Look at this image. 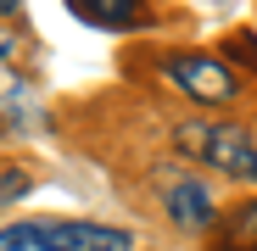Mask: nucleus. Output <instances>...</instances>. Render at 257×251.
<instances>
[{
	"mask_svg": "<svg viewBox=\"0 0 257 251\" xmlns=\"http://www.w3.org/2000/svg\"><path fill=\"white\" fill-rule=\"evenodd\" d=\"M212 251H257V201H246V206L229 212V223L212 240Z\"/></svg>",
	"mask_w": 257,
	"mask_h": 251,
	"instance_id": "6",
	"label": "nucleus"
},
{
	"mask_svg": "<svg viewBox=\"0 0 257 251\" xmlns=\"http://www.w3.org/2000/svg\"><path fill=\"white\" fill-rule=\"evenodd\" d=\"M162 73H168V84L185 90L196 106H229V101L240 95L235 67L218 62V56H207V51H168V56H162Z\"/></svg>",
	"mask_w": 257,
	"mask_h": 251,
	"instance_id": "3",
	"label": "nucleus"
},
{
	"mask_svg": "<svg viewBox=\"0 0 257 251\" xmlns=\"http://www.w3.org/2000/svg\"><path fill=\"white\" fill-rule=\"evenodd\" d=\"M157 201L174 229H190V234H207L212 223H218V201H212V190L190 173H162L157 179Z\"/></svg>",
	"mask_w": 257,
	"mask_h": 251,
	"instance_id": "4",
	"label": "nucleus"
},
{
	"mask_svg": "<svg viewBox=\"0 0 257 251\" xmlns=\"http://www.w3.org/2000/svg\"><path fill=\"white\" fill-rule=\"evenodd\" d=\"M174 145L185 156L207 162L212 173H229V179L257 184V140L240 129V123H179Z\"/></svg>",
	"mask_w": 257,
	"mask_h": 251,
	"instance_id": "2",
	"label": "nucleus"
},
{
	"mask_svg": "<svg viewBox=\"0 0 257 251\" xmlns=\"http://www.w3.org/2000/svg\"><path fill=\"white\" fill-rule=\"evenodd\" d=\"M28 190H34V179L23 173V167H6V173H0V206H17Z\"/></svg>",
	"mask_w": 257,
	"mask_h": 251,
	"instance_id": "7",
	"label": "nucleus"
},
{
	"mask_svg": "<svg viewBox=\"0 0 257 251\" xmlns=\"http://www.w3.org/2000/svg\"><path fill=\"white\" fill-rule=\"evenodd\" d=\"M0 251H135V234L95 218H28L0 229Z\"/></svg>",
	"mask_w": 257,
	"mask_h": 251,
	"instance_id": "1",
	"label": "nucleus"
},
{
	"mask_svg": "<svg viewBox=\"0 0 257 251\" xmlns=\"http://www.w3.org/2000/svg\"><path fill=\"white\" fill-rule=\"evenodd\" d=\"M73 17L78 23H90V28H106V34H135L146 23V6L140 0H67Z\"/></svg>",
	"mask_w": 257,
	"mask_h": 251,
	"instance_id": "5",
	"label": "nucleus"
}]
</instances>
